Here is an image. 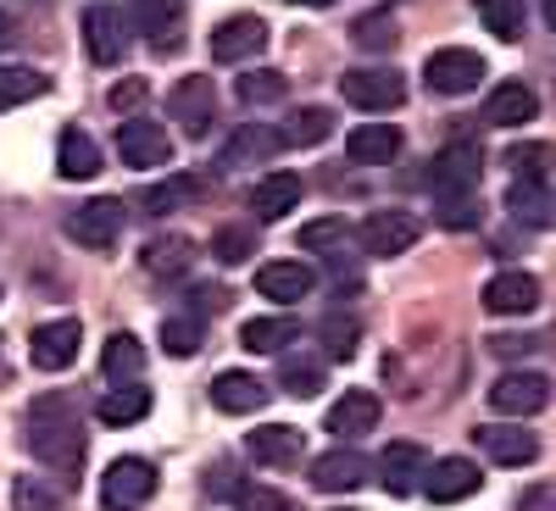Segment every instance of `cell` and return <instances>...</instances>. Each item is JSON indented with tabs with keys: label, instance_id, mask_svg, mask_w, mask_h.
Listing matches in <instances>:
<instances>
[{
	"label": "cell",
	"instance_id": "60d3db41",
	"mask_svg": "<svg viewBox=\"0 0 556 511\" xmlns=\"http://www.w3.org/2000/svg\"><path fill=\"white\" fill-rule=\"evenodd\" d=\"M506 167H513L518 183H545V178H551V145H540V139H529V145H513V151H506Z\"/></svg>",
	"mask_w": 556,
	"mask_h": 511
},
{
	"label": "cell",
	"instance_id": "b9f144b4",
	"mask_svg": "<svg viewBox=\"0 0 556 511\" xmlns=\"http://www.w3.org/2000/svg\"><path fill=\"white\" fill-rule=\"evenodd\" d=\"M67 495L56 484H45V478H17L12 484V511H62Z\"/></svg>",
	"mask_w": 556,
	"mask_h": 511
},
{
	"label": "cell",
	"instance_id": "bcb514c9",
	"mask_svg": "<svg viewBox=\"0 0 556 511\" xmlns=\"http://www.w3.org/2000/svg\"><path fill=\"white\" fill-rule=\"evenodd\" d=\"M301 251H340L345 245V222L340 217H317V222H301Z\"/></svg>",
	"mask_w": 556,
	"mask_h": 511
},
{
	"label": "cell",
	"instance_id": "c3c4849f",
	"mask_svg": "<svg viewBox=\"0 0 556 511\" xmlns=\"http://www.w3.org/2000/svg\"><path fill=\"white\" fill-rule=\"evenodd\" d=\"M235 506L240 511H295L285 495H273V489H256V484H240L235 489Z\"/></svg>",
	"mask_w": 556,
	"mask_h": 511
},
{
	"label": "cell",
	"instance_id": "e575fe53",
	"mask_svg": "<svg viewBox=\"0 0 556 511\" xmlns=\"http://www.w3.org/2000/svg\"><path fill=\"white\" fill-rule=\"evenodd\" d=\"M278 151V133L273 128H262V123H251V128H240L235 139H228V151H223V162L217 167H245V162H267Z\"/></svg>",
	"mask_w": 556,
	"mask_h": 511
},
{
	"label": "cell",
	"instance_id": "9a60e30c",
	"mask_svg": "<svg viewBox=\"0 0 556 511\" xmlns=\"http://www.w3.org/2000/svg\"><path fill=\"white\" fill-rule=\"evenodd\" d=\"M484 311H495V317H523V311H534L540 306V278L534 272H518V267H506V272H495L490 284H484Z\"/></svg>",
	"mask_w": 556,
	"mask_h": 511
},
{
	"label": "cell",
	"instance_id": "7c38bea8",
	"mask_svg": "<svg viewBox=\"0 0 556 511\" xmlns=\"http://www.w3.org/2000/svg\"><path fill=\"white\" fill-rule=\"evenodd\" d=\"M117 156L128 167H167L173 162V139L162 123H146V117H128L117 128Z\"/></svg>",
	"mask_w": 556,
	"mask_h": 511
},
{
	"label": "cell",
	"instance_id": "cb8c5ba5",
	"mask_svg": "<svg viewBox=\"0 0 556 511\" xmlns=\"http://www.w3.org/2000/svg\"><path fill=\"white\" fill-rule=\"evenodd\" d=\"M312 284H317V272L306 261H262L256 267V290L267 301H301V295H312Z\"/></svg>",
	"mask_w": 556,
	"mask_h": 511
},
{
	"label": "cell",
	"instance_id": "7402d4cb",
	"mask_svg": "<svg viewBox=\"0 0 556 511\" xmlns=\"http://www.w3.org/2000/svg\"><path fill=\"white\" fill-rule=\"evenodd\" d=\"M479 445H484V456L495 461V468H529V461L540 456V439L523 434L518 423H490V429H479Z\"/></svg>",
	"mask_w": 556,
	"mask_h": 511
},
{
	"label": "cell",
	"instance_id": "2e32d148",
	"mask_svg": "<svg viewBox=\"0 0 556 511\" xmlns=\"http://www.w3.org/2000/svg\"><path fill=\"white\" fill-rule=\"evenodd\" d=\"M424 468H429V456H424V445H417V439H395L374 461V473H379V484L390 495H412L417 484H424Z\"/></svg>",
	"mask_w": 556,
	"mask_h": 511
},
{
	"label": "cell",
	"instance_id": "3957f363",
	"mask_svg": "<svg viewBox=\"0 0 556 511\" xmlns=\"http://www.w3.org/2000/svg\"><path fill=\"white\" fill-rule=\"evenodd\" d=\"M62 228H67V240L84 245V251H117V240H123V201L96 195V201L73 206Z\"/></svg>",
	"mask_w": 556,
	"mask_h": 511
},
{
	"label": "cell",
	"instance_id": "f5cc1de1",
	"mask_svg": "<svg viewBox=\"0 0 556 511\" xmlns=\"http://www.w3.org/2000/svg\"><path fill=\"white\" fill-rule=\"evenodd\" d=\"M12 39H17V17H12V12H0V51H7Z\"/></svg>",
	"mask_w": 556,
	"mask_h": 511
},
{
	"label": "cell",
	"instance_id": "f546056e",
	"mask_svg": "<svg viewBox=\"0 0 556 511\" xmlns=\"http://www.w3.org/2000/svg\"><path fill=\"white\" fill-rule=\"evenodd\" d=\"M245 350H262V356H285L295 340H301V322L295 317H251L240 329Z\"/></svg>",
	"mask_w": 556,
	"mask_h": 511
},
{
	"label": "cell",
	"instance_id": "d590c367",
	"mask_svg": "<svg viewBox=\"0 0 556 511\" xmlns=\"http://www.w3.org/2000/svg\"><path fill=\"white\" fill-rule=\"evenodd\" d=\"M235 95H240L245 106H278V101L290 95V78L273 73V67H251V73L235 84Z\"/></svg>",
	"mask_w": 556,
	"mask_h": 511
},
{
	"label": "cell",
	"instance_id": "4fadbf2b",
	"mask_svg": "<svg viewBox=\"0 0 556 511\" xmlns=\"http://www.w3.org/2000/svg\"><path fill=\"white\" fill-rule=\"evenodd\" d=\"M490 406L501 417H534L551 406V379L545 373H501L490 389Z\"/></svg>",
	"mask_w": 556,
	"mask_h": 511
},
{
	"label": "cell",
	"instance_id": "277c9868",
	"mask_svg": "<svg viewBox=\"0 0 556 511\" xmlns=\"http://www.w3.org/2000/svg\"><path fill=\"white\" fill-rule=\"evenodd\" d=\"M167 117L178 123L184 139H206L212 123H217V89H212V78H201V73L178 78L173 95H167Z\"/></svg>",
	"mask_w": 556,
	"mask_h": 511
},
{
	"label": "cell",
	"instance_id": "d6986e66",
	"mask_svg": "<svg viewBox=\"0 0 556 511\" xmlns=\"http://www.w3.org/2000/svg\"><path fill=\"white\" fill-rule=\"evenodd\" d=\"M379 417H384V406H379L374 389H345V395L329 406V434H334V439L374 434V429H379Z\"/></svg>",
	"mask_w": 556,
	"mask_h": 511
},
{
	"label": "cell",
	"instance_id": "44dd1931",
	"mask_svg": "<svg viewBox=\"0 0 556 511\" xmlns=\"http://www.w3.org/2000/svg\"><path fill=\"white\" fill-rule=\"evenodd\" d=\"M267 400H273V389H267L262 379H251V373H235V367L212 379V406L228 411V417H251V411H262Z\"/></svg>",
	"mask_w": 556,
	"mask_h": 511
},
{
	"label": "cell",
	"instance_id": "7bdbcfd3",
	"mask_svg": "<svg viewBox=\"0 0 556 511\" xmlns=\"http://www.w3.org/2000/svg\"><path fill=\"white\" fill-rule=\"evenodd\" d=\"M317 340H323V350H329V356L351 361V356H356V317H340V311H329V317L317 322Z\"/></svg>",
	"mask_w": 556,
	"mask_h": 511
},
{
	"label": "cell",
	"instance_id": "681fc988",
	"mask_svg": "<svg viewBox=\"0 0 556 511\" xmlns=\"http://www.w3.org/2000/svg\"><path fill=\"white\" fill-rule=\"evenodd\" d=\"M440 222H445V228H479V195H468V201H440Z\"/></svg>",
	"mask_w": 556,
	"mask_h": 511
},
{
	"label": "cell",
	"instance_id": "7dc6e473",
	"mask_svg": "<svg viewBox=\"0 0 556 511\" xmlns=\"http://www.w3.org/2000/svg\"><path fill=\"white\" fill-rule=\"evenodd\" d=\"M146 101H151V84H146V78H117V84L106 89V106H112V112H139Z\"/></svg>",
	"mask_w": 556,
	"mask_h": 511
},
{
	"label": "cell",
	"instance_id": "5bb4252c",
	"mask_svg": "<svg viewBox=\"0 0 556 511\" xmlns=\"http://www.w3.org/2000/svg\"><path fill=\"white\" fill-rule=\"evenodd\" d=\"M134 23L146 28L156 56H178L184 51V0H139Z\"/></svg>",
	"mask_w": 556,
	"mask_h": 511
},
{
	"label": "cell",
	"instance_id": "7a4b0ae2",
	"mask_svg": "<svg viewBox=\"0 0 556 511\" xmlns=\"http://www.w3.org/2000/svg\"><path fill=\"white\" fill-rule=\"evenodd\" d=\"M479 145L473 139H451V145H440L434 151V162H429V190H434V201H468V195H479Z\"/></svg>",
	"mask_w": 556,
	"mask_h": 511
},
{
	"label": "cell",
	"instance_id": "9c48e42d",
	"mask_svg": "<svg viewBox=\"0 0 556 511\" xmlns=\"http://www.w3.org/2000/svg\"><path fill=\"white\" fill-rule=\"evenodd\" d=\"M424 78H429L434 95H473L479 78H484V56L462 51V44H445V51H434V56H429Z\"/></svg>",
	"mask_w": 556,
	"mask_h": 511
},
{
	"label": "cell",
	"instance_id": "e0dca14e",
	"mask_svg": "<svg viewBox=\"0 0 556 511\" xmlns=\"http://www.w3.org/2000/svg\"><path fill=\"white\" fill-rule=\"evenodd\" d=\"M424 489H429L434 506H456V500H468L479 489V468L468 456H440V461L424 468Z\"/></svg>",
	"mask_w": 556,
	"mask_h": 511
},
{
	"label": "cell",
	"instance_id": "ba28073f",
	"mask_svg": "<svg viewBox=\"0 0 556 511\" xmlns=\"http://www.w3.org/2000/svg\"><path fill=\"white\" fill-rule=\"evenodd\" d=\"M267 23L262 17H251V12H240V17H223L217 28H212V56L223 62V67H240V62H251V56H262L267 51Z\"/></svg>",
	"mask_w": 556,
	"mask_h": 511
},
{
	"label": "cell",
	"instance_id": "83f0119b",
	"mask_svg": "<svg viewBox=\"0 0 556 511\" xmlns=\"http://www.w3.org/2000/svg\"><path fill=\"white\" fill-rule=\"evenodd\" d=\"M56 173L73 183H84V178H96L101 173V145L89 139L84 128H62V139H56Z\"/></svg>",
	"mask_w": 556,
	"mask_h": 511
},
{
	"label": "cell",
	"instance_id": "8fae6325",
	"mask_svg": "<svg viewBox=\"0 0 556 511\" xmlns=\"http://www.w3.org/2000/svg\"><path fill=\"white\" fill-rule=\"evenodd\" d=\"M28 356L39 373H67L78 361V317H56V322H39L34 340H28Z\"/></svg>",
	"mask_w": 556,
	"mask_h": 511
},
{
	"label": "cell",
	"instance_id": "d6a6232c",
	"mask_svg": "<svg viewBox=\"0 0 556 511\" xmlns=\"http://www.w3.org/2000/svg\"><path fill=\"white\" fill-rule=\"evenodd\" d=\"M329 133H334V112H329V106H301V112L285 123V133H278V145L306 151V145H323Z\"/></svg>",
	"mask_w": 556,
	"mask_h": 511
},
{
	"label": "cell",
	"instance_id": "484cf974",
	"mask_svg": "<svg viewBox=\"0 0 556 511\" xmlns=\"http://www.w3.org/2000/svg\"><path fill=\"white\" fill-rule=\"evenodd\" d=\"M301 206V178L295 173H267L256 178V190H251V212L262 222H278V217H290Z\"/></svg>",
	"mask_w": 556,
	"mask_h": 511
},
{
	"label": "cell",
	"instance_id": "ffe728a7",
	"mask_svg": "<svg viewBox=\"0 0 556 511\" xmlns=\"http://www.w3.org/2000/svg\"><path fill=\"white\" fill-rule=\"evenodd\" d=\"M345 156H351L356 167H384V162H395V156H401V128H395V123H356V128L345 133Z\"/></svg>",
	"mask_w": 556,
	"mask_h": 511
},
{
	"label": "cell",
	"instance_id": "f6af8a7d",
	"mask_svg": "<svg viewBox=\"0 0 556 511\" xmlns=\"http://www.w3.org/2000/svg\"><path fill=\"white\" fill-rule=\"evenodd\" d=\"M212 256H217L223 267H240V261L256 256V234H251V228H223V234L212 240Z\"/></svg>",
	"mask_w": 556,
	"mask_h": 511
},
{
	"label": "cell",
	"instance_id": "f35d334b",
	"mask_svg": "<svg viewBox=\"0 0 556 511\" xmlns=\"http://www.w3.org/2000/svg\"><path fill=\"white\" fill-rule=\"evenodd\" d=\"M278 384H285V395H317L323 389V361H312V356H278Z\"/></svg>",
	"mask_w": 556,
	"mask_h": 511
},
{
	"label": "cell",
	"instance_id": "d4e9b609",
	"mask_svg": "<svg viewBox=\"0 0 556 511\" xmlns=\"http://www.w3.org/2000/svg\"><path fill=\"white\" fill-rule=\"evenodd\" d=\"M534 89L529 84H518V78H506V84H495L490 89V101H484V123L490 128H518V123H529L534 117Z\"/></svg>",
	"mask_w": 556,
	"mask_h": 511
},
{
	"label": "cell",
	"instance_id": "4316f807",
	"mask_svg": "<svg viewBox=\"0 0 556 511\" xmlns=\"http://www.w3.org/2000/svg\"><path fill=\"white\" fill-rule=\"evenodd\" d=\"M301 450H306V439H301V429H290V423H262V429L251 434V456L262 461V468H295Z\"/></svg>",
	"mask_w": 556,
	"mask_h": 511
},
{
	"label": "cell",
	"instance_id": "603a6c76",
	"mask_svg": "<svg viewBox=\"0 0 556 511\" xmlns=\"http://www.w3.org/2000/svg\"><path fill=\"white\" fill-rule=\"evenodd\" d=\"M206 173H173V178H162V183H151V190H139V206L146 212H178V206H195V201H206Z\"/></svg>",
	"mask_w": 556,
	"mask_h": 511
},
{
	"label": "cell",
	"instance_id": "836d02e7",
	"mask_svg": "<svg viewBox=\"0 0 556 511\" xmlns=\"http://www.w3.org/2000/svg\"><path fill=\"white\" fill-rule=\"evenodd\" d=\"M39 95H51V78H45V73H34V67H0V112L28 106Z\"/></svg>",
	"mask_w": 556,
	"mask_h": 511
},
{
	"label": "cell",
	"instance_id": "ac0fdd59",
	"mask_svg": "<svg viewBox=\"0 0 556 511\" xmlns=\"http://www.w3.org/2000/svg\"><path fill=\"white\" fill-rule=\"evenodd\" d=\"M84 44H89V56H96L101 67H117L128 56V23L112 7H89L84 12Z\"/></svg>",
	"mask_w": 556,
	"mask_h": 511
},
{
	"label": "cell",
	"instance_id": "74e56055",
	"mask_svg": "<svg viewBox=\"0 0 556 511\" xmlns=\"http://www.w3.org/2000/svg\"><path fill=\"white\" fill-rule=\"evenodd\" d=\"M473 12H479L484 34H495L506 44L523 34V0H473Z\"/></svg>",
	"mask_w": 556,
	"mask_h": 511
},
{
	"label": "cell",
	"instance_id": "30bf717a",
	"mask_svg": "<svg viewBox=\"0 0 556 511\" xmlns=\"http://www.w3.org/2000/svg\"><path fill=\"white\" fill-rule=\"evenodd\" d=\"M367 478H374V461H367L362 450H351V445H334V450H323L312 461V489H323V495H351Z\"/></svg>",
	"mask_w": 556,
	"mask_h": 511
},
{
	"label": "cell",
	"instance_id": "6da1fadb",
	"mask_svg": "<svg viewBox=\"0 0 556 511\" xmlns=\"http://www.w3.org/2000/svg\"><path fill=\"white\" fill-rule=\"evenodd\" d=\"M23 445H28V456L45 461L51 473L78 478V468H84V429H78L73 395H62V389L34 395L28 411H23Z\"/></svg>",
	"mask_w": 556,
	"mask_h": 511
},
{
	"label": "cell",
	"instance_id": "5b68a950",
	"mask_svg": "<svg viewBox=\"0 0 556 511\" xmlns=\"http://www.w3.org/2000/svg\"><path fill=\"white\" fill-rule=\"evenodd\" d=\"M151 495H156V468L146 456H117L106 468V478H101V506L106 511H139Z\"/></svg>",
	"mask_w": 556,
	"mask_h": 511
},
{
	"label": "cell",
	"instance_id": "db71d44e",
	"mask_svg": "<svg viewBox=\"0 0 556 511\" xmlns=\"http://www.w3.org/2000/svg\"><path fill=\"white\" fill-rule=\"evenodd\" d=\"M12 379V361H7V340H0V384Z\"/></svg>",
	"mask_w": 556,
	"mask_h": 511
},
{
	"label": "cell",
	"instance_id": "8992f818",
	"mask_svg": "<svg viewBox=\"0 0 556 511\" xmlns=\"http://www.w3.org/2000/svg\"><path fill=\"white\" fill-rule=\"evenodd\" d=\"M340 95L356 112H395L406 101V78L395 67H351L340 73Z\"/></svg>",
	"mask_w": 556,
	"mask_h": 511
},
{
	"label": "cell",
	"instance_id": "11a10c76",
	"mask_svg": "<svg viewBox=\"0 0 556 511\" xmlns=\"http://www.w3.org/2000/svg\"><path fill=\"white\" fill-rule=\"evenodd\" d=\"M295 7H334V0H295Z\"/></svg>",
	"mask_w": 556,
	"mask_h": 511
},
{
	"label": "cell",
	"instance_id": "816d5d0a",
	"mask_svg": "<svg viewBox=\"0 0 556 511\" xmlns=\"http://www.w3.org/2000/svg\"><path fill=\"white\" fill-rule=\"evenodd\" d=\"M534 345H540V340H513V334H495V340H490L495 356H523V350H534Z\"/></svg>",
	"mask_w": 556,
	"mask_h": 511
},
{
	"label": "cell",
	"instance_id": "4dcf8cb0",
	"mask_svg": "<svg viewBox=\"0 0 556 511\" xmlns=\"http://www.w3.org/2000/svg\"><path fill=\"white\" fill-rule=\"evenodd\" d=\"M101 373L112 384H139V373H146V345L134 334H112L106 350H101Z\"/></svg>",
	"mask_w": 556,
	"mask_h": 511
},
{
	"label": "cell",
	"instance_id": "ab89813d",
	"mask_svg": "<svg viewBox=\"0 0 556 511\" xmlns=\"http://www.w3.org/2000/svg\"><path fill=\"white\" fill-rule=\"evenodd\" d=\"M506 206H513V217H523L529 228H551V195H545V183H518L513 178Z\"/></svg>",
	"mask_w": 556,
	"mask_h": 511
},
{
	"label": "cell",
	"instance_id": "8d00e7d4",
	"mask_svg": "<svg viewBox=\"0 0 556 511\" xmlns=\"http://www.w3.org/2000/svg\"><path fill=\"white\" fill-rule=\"evenodd\" d=\"M395 39H401V28H395V17H390V12H367V17H356V23H351V44H356V51L384 56V51H395Z\"/></svg>",
	"mask_w": 556,
	"mask_h": 511
},
{
	"label": "cell",
	"instance_id": "f1b7e54d",
	"mask_svg": "<svg viewBox=\"0 0 556 511\" xmlns=\"http://www.w3.org/2000/svg\"><path fill=\"white\" fill-rule=\"evenodd\" d=\"M139 261H146L151 278H184L195 267V240H184V234H162L151 240L146 251H139Z\"/></svg>",
	"mask_w": 556,
	"mask_h": 511
},
{
	"label": "cell",
	"instance_id": "9f6ffc18",
	"mask_svg": "<svg viewBox=\"0 0 556 511\" xmlns=\"http://www.w3.org/2000/svg\"><path fill=\"white\" fill-rule=\"evenodd\" d=\"M34 7H45V0H34Z\"/></svg>",
	"mask_w": 556,
	"mask_h": 511
},
{
	"label": "cell",
	"instance_id": "ee69618b",
	"mask_svg": "<svg viewBox=\"0 0 556 511\" xmlns=\"http://www.w3.org/2000/svg\"><path fill=\"white\" fill-rule=\"evenodd\" d=\"M201 340H206V329H201L195 317H167V322H162V350H167V356H195Z\"/></svg>",
	"mask_w": 556,
	"mask_h": 511
},
{
	"label": "cell",
	"instance_id": "52a82bcc",
	"mask_svg": "<svg viewBox=\"0 0 556 511\" xmlns=\"http://www.w3.org/2000/svg\"><path fill=\"white\" fill-rule=\"evenodd\" d=\"M356 240H362V251L367 256H401V251H412L417 240H424V217L417 212H374L362 228H356Z\"/></svg>",
	"mask_w": 556,
	"mask_h": 511
},
{
	"label": "cell",
	"instance_id": "f907efd6",
	"mask_svg": "<svg viewBox=\"0 0 556 511\" xmlns=\"http://www.w3.org/2000/svg\"><path fill=\"white\" fill-rule=\"evenodd\" d=\"M518 511H551V484H529L518 495Z\"/></svg>",
	"mask_w": 556,
	"mask_h": 511
},
{
	"label": "cell",
	"instance_id": "1f68e13d",
	"mask_svg": "<svg viewBox=\"0 0 556 511\" xmlns=\"http://www.w3.org/2000/svg\"><path fill=\"white\" fill-rule=\"evenodd\" d=\"M146 411H151V389H139V384H117V389H106L101 406H96V417H101V423H112V429L139 423Z\"/></svg>",
	"mask_w": 556,
	"mask_h": 511
}]
</instances>
